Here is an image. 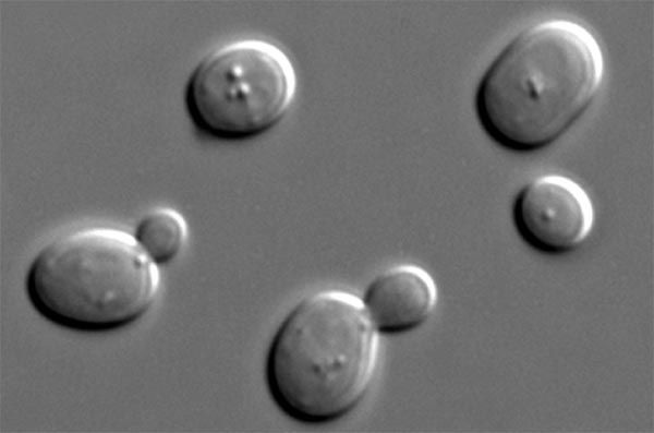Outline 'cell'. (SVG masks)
Masks as SVG:
<instances>
[{"label": "cell", "instance_id": "277c9868", "mask_svg": "<svg viewBox=\"0 0 654 433\" xmlns=\"http://www.w3.org/2000/svg\"><path fill=\"white\" fill-rule=\"evenodd\" d=\"M296 89L294 65L279 46L244 38L221 45L198 61L185 84L184 106L204 135L245 141L277 125Z\"/></svg>", "mask_w": 654, "mask_h": 433}, {"label": "cell", "instance_id": "6da1fadb", "mask_svg": "<svg viewBox=\"0 0 654 433\" xmlns=\"http://www.w3.org/2000/svg\"><path fill=\"white\" fill-rule=\"evenodd\" d=\"M604 73L602 47L585 26L566 19L533 24L518 33L484 72L474 98L476 117L502 148L542 149L591 107Z\"/></svg>", "mask_w": 654, "mask_h": 433}, {"label": "cell", "instance_id": "3957f363", "mask_svg": "<svg viewBox=\"0 0 654 433\" xmlns=\"http://www.w3.org/2000/svg\"><path fill=\"white\" fill-rule=\"evenodd\" d=\"M160 289V272L135 237L94 225L49 240L25 277L32 306L47 321L75 332L125 327L147 313Z\"/></svg>", "mask_w": 654, "mask_h": 433}, {"label": "cell", "instance_id": "5b68a950", "mask_svg": "<svg viewBox=\"0 0 654 433\" xmlns=\"http://www.w3.org/2000/svg\"><path fill=\"white\" fill-rule=\"evenodd\" d=\"M594 218L586 191L562 175L534 178L520 189L512 204V221L520 238L547 255L579 248L590 236Z\"/></svg>", "mask_w": 654, "mask_h": 433}, {"label": "cell", "instance_id": "7a4b0ae2", "mask_svg": "<svg viewBox=\"0 0 654 433\" xmlns=\"http://www.w3.org/2000/svg\"><path fill=\"white\" fill-rule=\"evenodd\" d=\"M378 332L360 297L324 289L301 299L268 345L265 382L277 408L305 424L353 411L375 377Z\"/></svg>", "mask_w": 654, "mask_h": 433}, {"label": "cell", "instance_id": "52a82bcc", "mask_svg": "<svg viewBox=\"0 0 654 433\" xmlns=\"http://www.w3.org/2000/svg\"><path fill=\"white\" fill-rule=\"evenodd\" d=\"M133 236L158 266L171 262L184 248L189 228L184 216L170 207H157L137 222Z\"/></svg>", "mask_w": 654, "mask_h": 433}, {"label": "cell", "instance_id": "8992f818", "mask_svg": "<svg viewBox=\"0 0 654 433\" xmlns=\"http://www.w3.org/2000/svg\"><path fill=\"white\" fill-rule=\"evenodd\" d=\"M361 300L379 334L399 335L419 328L431 317L438 289L423 267L400 264L378 274Z\"/></svg>", "mask_w": 654, "mask_h": 433}]
</instances>
